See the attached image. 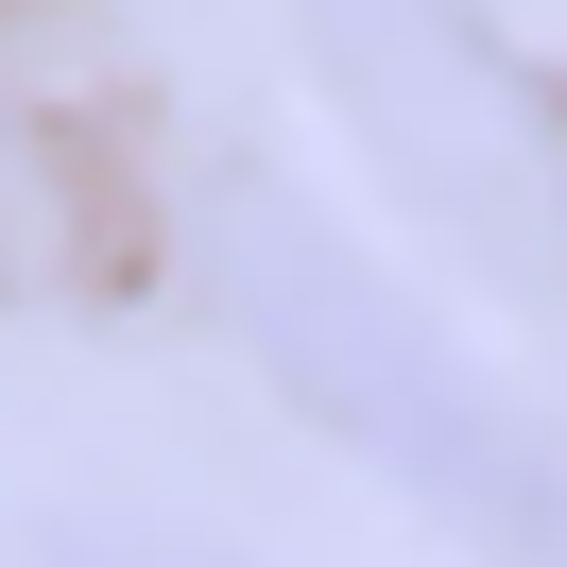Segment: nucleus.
Returning <instances> with one entry per match:
<instances>
[{"instance_id": "f257e3e1", "label": "nucleus", "mask_w": 567, "mask_h": 567, "mask_svg": "<svg viewBox=\"0 0 567 567\" xmlns=\"http://www.w3.org/2000/svg\"><path fill=\"white\" fill-rule=\"evenodd\" d=\"M189 258H207V310L241 327V361H258L310 430H344V447L379 464L395 498H430L464 550L567 567V430L516 413V395H498L482 361H464L447 327L344 241V224L276 207V189H224Z\"/></svg>"}, {"instance_id": "f03ea898", "label": "nucleus", "mask_w": 567, "mask_h": 567, "mask_svg": "<svg viewBox=\"0 0 567 567\" xmlns=\"http://www.w3.org/2000/svg\"><path fill=\"white\" fill-rule=\"evenodd\" d=\"M292 35L327 52L361 155L430 224H464L498 276H567V155H550V121H533L482 0H292Z\"/></svg>"}, {"instance_id": "7ed1b4c3", "label": "nucleus", "mask_w": 567, "mask_h": 567, "mask_svg": "<svg viewBox=\"0 0 567 567\" xmlns=\"http://www.w3.org/2000/svg\"><path fill=\"white\" fill-rule=\"evenodd\" d=\"M70 567H189V550H70Z\"/></svg>"}]
</instances>
